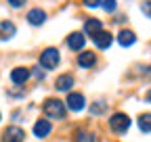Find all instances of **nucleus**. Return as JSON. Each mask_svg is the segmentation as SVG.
Masks as SVG:
<instances>
[{
	"mask_svg": "<svg viewBox=\"0 0 151 142\" xmlns=\"http://www.w3.org/2000/svg\"><path fill=\"white\" fill-rule=\"evenodd\" d=\"M44 113L48 119H65V104L57 98H48L44 102Z\"/></svg>",
	"mask_w": 151,
	"mask_h": 142,
	"instance_id": "1",
	"label": "nucleus"
},
{
	"mask_svg": "<svg viewBox=\"0 0 151 142\" xmlns=\"http://www.w3.org/2000/svg\"><path fill=\"white\" fill-rule=\"evenodd\" d=\"M59 50L57 48H46L42 55H40V65L44 69H55L57 65H59Z\"/></svg>",
	"mask_w": 151,
	"mask_h": 142,
	"instance_id": "2",
	"label": "nucleus"
},
{
	"mask_svg": "<svg viewBox=\"0 0 151 142\" xmlns=\"http://www.w3.org/2000/svg\"><path fill=\"white\" fill-rule=\"evenodd\" d=\"M109 126H111L113 132L124 134V132H128V128H130V117L124 115V113H116V115L109 119Z\"/></svg>",
	"mask_w": 151,
	"mask_h": 142,
	"instance_id": "3",
	"label": "nucleus"
},
{
	"mask_svg": "<svg viewBox=\"0 0 151 142\" xmlns=\"http://www.w3.org/2000/svg\"><path fill=\"white\" fill-rule=\"evenodd\" d=\"M84 96L80 94V92H69L67 94V98H65V107L67 109H71V111H82L84 109Z\"/></svg>",
	"mask_w": 151,
	"mask_h": 142,
	"instance_id": "4",
	"label": "nucleus"
},
{
	"mask_svg": "<svg viewBox=\"0 0 151 142\" xmlns=\"http://www.w3.org/2000/svg\"><path fill=\"white\" fill-rule=\"evenodd\" d=\"M25 138V132L21 128H17V126H9L2 134V140L4 142H21Z\"/></svg>",
	"mask_w": 151,
	"mask_h": 142,
	"instance_id": "5",
	"label": "nucleus"
},
{
	"mask_svg": "<svg viewBox=\"0 0 151 142\" xmlns=\"http://www.w3.org/2000/svg\"><path fill=\"white\" fill-rule=\"evenodd\" d=\"M27 80H29V69H27V67H15V69L11 71V82H13V84L21 86V84H25Z\"/></svg>",
	"mask_w": 151,
	"mask_h": 142,
	"instance_id": "6",
	"label": "nucleus"
},
{
	"mask_svg": "<svg viewBox=\"0 0 151 142\" xmlns=\"http://www.w3.org/2000/svg\"><path fill=\"white\" fill-rule=\"evenodd\" d=\"M50 130H52V126H50V121H46V119H38L34 123V136L36 138H46L50 134Z\"/></svg>",
	"mask_w": 151,
	"mask_h": 142,
	"instance_id": "7",
	"label": "nucleus"
},
{
	"mask_svg": "<svg viewBox=\"0 0 151 142\" xmlns=\"http://www.w3.org/2000/svg\"><path fill=\"white\" fill-rule=\"evenodd\" d=\"M94 44H97V48H101V50H105V48H109L111 46V42H113V36L111 33H107V31H101V33H97L94 36Z\"/></svg>",
	"mask_w": 151,
	"mask_h": 142,
	"instance_id": "8",
	"label": "nucleus"
},
{
	"mask_svg": "<svg viewBox=\"0 0 151 142\" xmlns=\"http://www.w3.org/2000/svg\"><path fill=\"white\" fill-rule=\"evenodd\" d=\"M71 86H73V75L71 73H63L59 80H57V90H59V92H69L71 90Z\"/></svg>",
	"mask_w": 151,
	"mask_h": 142,
	"instance_id": "9",
	"label": "nucleus"
},
{
	"mask_svg": "<svg viewBox=\"0 0 151 142\" xmlns=\"http://www.w3.org/2000/svg\"><path fill=\"white\" fill-rule=\"evenodd\" d=\"M94 63H97V55H94V52H90V50L80 52V57H78V65H80V67L88 69V67H92Z\"/></svg>",
	"mask_w": 151,
	"mask_h": 142,
	"instance_id": "10",
	"label": "nucleus"
},
{
	"mask_svg": "<svg viewBox=\"0 0 151 142\" xmlns=\"http://www.w3.org/2000/svg\"><path fill=\"white\" fill-rule=\"evenodd\" d=\"M118 42H120V46L128 48V46H132V44L137 42V36L132 33L130 29H122V31L118 33Z\"/></svg>",
	"mask_w": 151,
	"mask_h": 142,
	"instance_id": "11",
	"label": "nucleus"
},
{
	"mask_svg": "<svg viewBox=\"0 0 151 142\" xmlns=\"http://www.w3.org/2000/svg\"><path fill=\"white\" fill-rule=\"evenodd\" d=\"M27 21H29L32 25H42V23L46 21V13H44L42 9H34V11L27 13Z\"/></svg>",
	"mask_w": 151,
	"mask_h": 142,
	"instance_id": "12",
	"label": "nucleus"
},
{
	"mask_svg": "<svg viewBox=\"0 0 151 142\" xmlns=\"http://www.w3.org/2000/svg\"><path fill=\"white\" fill-rule=\"evenodd\" d=\"M84 31L88 33V36H97V33H101L103 31V23L99 21V19H88L86 23H84Z\"/></svg>",
	"mask_w": 151,
	"mask_h": 142,
	"instance_id": "13",
	"label": "nucleus"
},
{
	"mask_svg": "<svg viewBox=\"0 0 151 142\" xmlns=\"http://www.w3.org/2000/svg\"><path fill=\"white\" fill-rule=\"evenodd\" d=\"M84 36L82 33H78V31H76V33H71L69 36V38H67V46L71 48V50H80V48H84Z\"/></svg>",
	"mask_w": 151,
	"mask_h": 142,
	"instance_id": "14",
	"label": "nucleus"
},
{
	"mask_svg": "<svg viewBox=\"0 0 151 142\" xmlns=\"http://www.w3.org/2000/svg\"><path fill=\"white\" fill-rule=\"evenodd\" d=\"M139 128H141V132H151V115L149 113H145V115H141L139 117Z\"/></svg>",
	"mask_w": 151,
	"mask_h": 142,
	"instance_id": "15",
	"label": "nucleus"
},
{
	"mask_svg": "<svg viewBox=\"0 0 151 142\" xmlns=\"http://www.w3.org/2000/svg\"><path fill=\"white\" fill-rule=\"evenodd\" d=\"M76 142H99V138L90 132H78L76 134Z\"/></svg>",
	"mask_w": 151,
	"mask_h": 142,
	"instance_id": "16",
	"label": "nucleus"
},
{
	"mask_svg": "<svg viewBox=\"0 0 151 142\" xmlns=\"http://www.w3.org/2000/svg\"><path fill=\"white\" fill-rule=\"evenodd\" d=\"M0 27H2V31H4L6 36H13V33H15V25L9 23V21H2V23H0Z\"/></svg>",
	"mask_w": 151,
	"mask_h": 142,
	"instance_id": "17",
	"label": "nucleus"
},
{
	"mask_svg": "<svg viewBox=\"0 0 151 142\" xmlns=\"http://www.w3.org/2000/svg\"><path fill=\"white\" fill-rule=\"evenodd\" d=\"M105 109H107V107H105L103 102H101V104H92L90 113H92V115H103V113H105Z\"/></svg>",
	"mask_w": 151,
	"mask_h": 142,
	"instance_id": "18",
	"label": "nucleus"
},
{
	"mask_svg": "<svg viewBox=\"0 0 151 142\" xmlns=\"http://www.w3.org/2000/svg\"><path fill=\"white\" fill-rule=\"evenodd\" d=\"M103 9L107 13H113L116 11V0H103Z\"/></svg>",
	"mask_w": 151,
	"mask_h": 142,
	"instance_id": "19",
	"label": "nucleus"
},
{
	"mask_svg": "<svg viewBox=\"0 0 151 142\" xmlns=\"http://www.w3.org/2000/svg\"><path fill=\"white\" fill-rule=\"evenodd\" d=\"M82 2H84L88 9H92V6H99V4H103V0H82Z\"/></svg>",
	"mask_w": 151,
	"mask_h": 142,
	"instance_id": "20",
	"label": "nucleus"
},
{
	"mask_svg": "<svg viewBox=\"0 0 151 142\" xmlns=\"http://www.w3.org/2000/svg\"><path fill=\"white\" fill-rule=\"evenodd\" d=\"M143 13L151 19V0H147V2H143Z\"/></svg>",
	"mask_w": 151,
	"mask_h": 142,
	"instance_id": "21",
	"label": "nucleus"
},
{
	"mask_svg": "<svg viewBox=\"0 0 151 142\" xmlns=\"http://www.w3.org/2000/svg\"><path fill=\"white\" fill-rule=\"evenodd\" d=\"M9 4L15 6V9H19V6H23V4H25V0H9Z\"/></svg>",
	"mask_w": 151,
	"mask_h": 142,
	"instance_id": "22",
	"label": "nucleus"
}]
</instances>
